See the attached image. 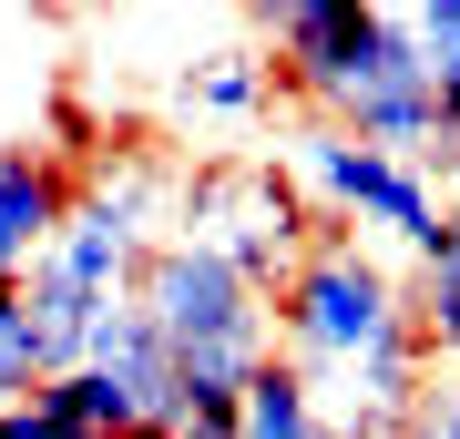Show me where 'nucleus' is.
<instances>
[{"label":"nucleus","instance_id":"nucleus-1","mask_svg":"<svg viewBox=\"0 0 460 439\" xmlns=\"http://www.w3.org/2000/svg\"><path fill=\"white\" fill-rule=\"evenodd\" d=\"M277 358L358 439H389L420 408V389L440 378L429 368V338H420L410 277L378 245H358L348 225H317V245L296 256V277L277 286Z\"/></svg>","mask_w":460,"mask_h":439},{"label":"nucleus","instance_id":"nucleus-6","mask_svg":"<svg viewBox=\"0 0 460 439\" xmlns=\"http://www.w3.org/2000/svg\"><path fill=\"white\" fill-rule=\"evenodd\" d=\"M83 368H102V378H113V389L133 399V419H144V439H184V429H195V399H184V368H174V347L154 338V317L133 307V296H123V307L102 317V327H93Z\"/></svg>","mask_w":460,"mask_h":439},{"label":"nucleus","instance_id":"nucleus-14","mask_svg":"<svg viewBox=\"0 0 460 439\" xmlns=\"http://www.w3.org/2000/svg\"><path fill=\"white\" fill-rule=\"evenodd\" d=\"M317 439H358V429H348V419H317Z\"/></svg>","mask_w":460,"mask_h":439},{"label":"nucleus","instance_id":"nucleus-10","mask_svg":"<svg viewBox=\"0 0 460 439\" xmlns=\"http://www.w3.org/2000/svg\"><path fill=\"white\" fill-rule=\"evenodd\" d=\"M410 296H420V338H429V368L460 378V205H450V225L440 245L410 266Z\"/></svg>","mask_w":460,"mask_h":439},{"label":"nucleus","instance_id":"nucleus-4","mask_svg":"<svg viewBox=\"0 0 460 439\" xmlns=\"http://www.w3.org/2000/svg\"><path fill=\"white\" fill-rule=\"evenodd\" d=\"M317 225H328V215L307 205V184H296L277 154H215V163H195V174L174 184V235L215 245V256L246 286H266V296L296 277V256L317 245Z\"/></svg>","mask_w":460,"mask_h":439},{"label":"nucleus","instance_id":"nucleus-11","mask_svg":"<svg viewBox=\"0 0 460 439\" xmlns=\"http://www.w3.org/2000/svg\"><path fill=\"white\" fill-rule=\"evenodd\" d=\"M317 389L296 378L287 358H266L256 378H246V399H235V439H317Z\"/></svg>","mask_w":460,"mask_h":439},{"label":"nucleus","instance_id":"nucleus-3","mask_svg":"<svg viewBox=\"0 0 460 439\" xmlns=\"http://www.w3.org/2000/svg\"><path fill=\"white\" fill-rule=\"evenodd\" d=\"M287 174L307 184V205L328 215V225H348V235H378V245H399V256H429L440 245V225H450V184L429 174V163H399V154H378V144H358L348 123H307L296 113V133H287Z\"/></svg>","mask_w":460,"mask_h":439},{"label":"nucleus","instance_id":"nucleus-13","mask_svg":"<svg viewBox=\"0 0 460 439\" xmlns=\"http://www.w3.org/2000/svg\"><path fill=\"white\" fill-rule=\"evenodd\" d=\"M389 439H460V378H429V389H420V408H410Z\"/></svg>","mask_w":460,"mask_h":439},{"label":"nucleus","instance_id":"nucleus-15","mask_svg":"<svg viewBox=\"0 0 460 439\" xmlns=\"http://www.w3.org/2000/svg\"><path fill=\"white\" fill-rule=\"evenodd\" d=\"M184 439H195V429H184Z\"/></svg>","mask_w":460,"mask_h":439},{"label":"nucleus","instance_id":"nucleus-8","mask_svg":"<svg viewBox=\"0 0 460 439\" xmlns=\"http://www.w3.org/2000/svg\"><path fill=\"white\" fill-rule=\"evenodd\" d=\"M277 72H266V41H226V51H205V62H184V113H205V123H266L277 113Z\"/></svg>","mask_w":460,"mask_h":439},{"label":"nucleus","instance_id":"nucleus-7","mask_svg":"<svg viewBox=\"0 0 460 439\" xmlns=\"http://www.w3.org/2000/svg\"><path fill=\"white\" fill-rule=\"evenodd\" d=\"M72 205H83V174L62 154H41V133L31 144H0V286H21L51 256V235L72 225Z\"/></svg>","mask_w":460,"mask_h":439},{"label":"nucleus","instance_id":"nucleus-9","mask_svg":"<svg viewBox=\"0 0 460 439\" xmlns=\"http://www.w3.org/2000/svg\"><path fill=\"white\" fill-rule=\"evenodd\" d=\"M410 41H420L429 82H440V154H429V174L460 195V0H420V11H410Z\"/></svg>","mask_w":460,"mask_h":439},{"label":"nucleus","instance_id":"nucleus-5","mask_svg":"<svg viewBox=\"0 0 460 439\" xmlns=\"http://www.w3.org/2000/svg\"><path fill=\"white\" fill-rule=\"evenodd\" d=\"M328 123H348L358 144L399 154V163H429V154H440V82H429L420 41H410V11H378V31L358 51V82L338 92Z\"/></svg>","mask_w":460,"mask_h":439},{"label":"nucleus","instance_id":"nucleus-12","mask_svg":"<svg viewBox=\"0 0 460 439\" xmlns=\"http://www.w3.org/2000/svg\"><path fill=\"white\" fill-rule=\"evenodd\" d=\"M41 389H51V358H41V338H31V296L0 286V408H31Z\"/></svg>","mask_w":460,"mask_h":439},{"label":"nucleus","instance_id":"nucleus-2","mask_svg":"<svg viewBox=\"0 0 460 439\" xmlns=\"http://www.w3.org/2000/svg\"><path fill=\"white\" fill-rule=\"evenodd\" d=\"M133 307L154 317V338H164L174 368H184L195 439H235V399H246V378L277 358V296L246 286L215 245L164 235L144 256V277H133Z\"/></svg>","mask_w":460,"mask_h":439}]
</instances>
